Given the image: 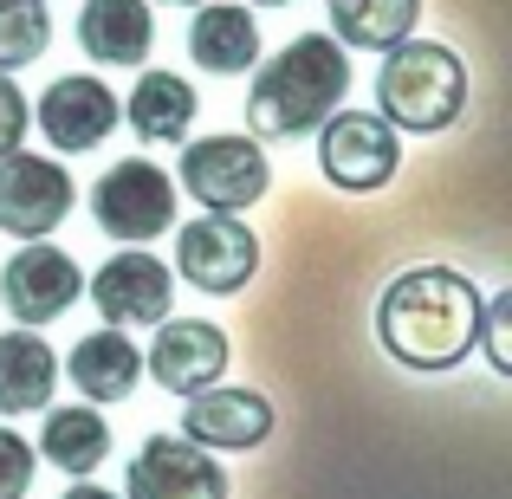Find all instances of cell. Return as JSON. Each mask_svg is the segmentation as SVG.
Here are the masks:
<instances>
[{
	"mask_svg": "<svg viewBox=\"0 0 512 499\" xmlns=\"http://www.w3.org/2000/svg\"><path fill=\"white\" fill-rule=\"evenodd\" d=\"M33 467H39L33 441L13 435V428H0V499H26V487H33Z\"/></svg>",
	"mask_w": 512,
	"mask_h": 499,
	"instance_id": "obj_24",
	"label": "cell"
},
{
	"mask_svg": "<svg viewBox=\"0 0 512 499\" xmlns=\"http://www.w3.org/2000/svg\"><path fill=\"white\" fill-rule=\"evenodd\" d=\"M474 344H487V363L500 376H512V299H506V292L480 305V337H474Z\"/></svg>",
	"mask_w": 512,
	"mask_h": 499,
	"instance_id": "obj_23",
	"label": "cell"
},
{
	"mask_svg": "<svg viewBox=\"0 0 512 499\" xmlns=\"http://www.w3.org/2000/svg\"><path fill=\"white\" fill-rule=\"evenodd\" d=\"M26 117H33V111H26L20 85H13V78L0 72V156H13V150L26 143Z\"/></svg>",
	"mask_w": 512,
	"mask_h": 499,
	"instance_id": "obj_25",
	"label": "cell"
},
{
	"mask_svg": "<svg viewBox=\"0 0 512 499\" xmlns=\"http://www.w3.org/2000/svg\"><path fill=\"white\" fill-rule=\"evenodd\" d=\"M33 454H46V467H59V474L85 480V474H98L104 454H111V428H104V415L91 409V402H78V409H52L46 435H39Z\"/></svg>",
	"mask_w": 512,
	"mask_h": 499,
	"instance_id": "obj_19",
	"label": "cell"
},
{
	"mask_svg": "<svg viewBox=\"0 0 512 499\" xmlns=\"http://www.w3.org/2000/svg\"><path fill=\"white\" fill-rule=\"evenodd\" d=\"M59 499H117V493H104V487H91V480H78V487H65Z\"/></svg>",
	"mask_w": 512,
	"mask_h": 499,
	"instance_id": "obj_26",
	"label": "cell"
},
{
	"mask_svg": "<svg viewBox=\"0 0 512 499\" xmlns=\"http://www.w3.org/2000/svg\"><path fill=\"white\" fill-rule=\"evenodd\" d=\"M182 188L201 201L208 214H240L273 188V169H266V150L253 137H201L182 150Z\"/></svg>",
	"mask_w": 512,
	"mask_h": 499,
	"instance_id": "obj_5",
	"label": "cell"
},
{
	"mask_svg": "<svg viewBox=\"0 0 512 499\" xmlns=\"http://www.w3.org/2000/svg\"><path fill=\"white\" fill-rule=\"evenodd\" d=\"M350 59L331 33H305L279 46L247 85V124L253 137H305L344 104Z\"/></svg>",
	"mask_w": 512,
	"mask_h": 499,
	"instance_id": "obj_2",
	"label": "cell"
},
{
	"mask_svg": "<svg viewBox=\"0 0 512 499\" xmlns=\"http://www.w3.org/2000/svg\"><path fill=\"white\" fill-rule=\"evenodd\" d=\"M85 299L98 305V318L111 331H130V325H163L169 305H175V273L156 253L143 247H124L117 260L98 266V279H85Z\"/></svg>",
	"mask_w": 512,
	"mask_h": 499,
	"instance_id": "obj_9",
	"label": "cell"
},
{
	"mask_svg": "<svg viewBox=\"0 0 512 499\" xmlns=\"http://www.w3.org/2000/svg\"><path fill=\"white\" fill-rule=\"evenodd\" d=\"M52 20H46V0H0V72H20L46 52Z\"/></svg>",
	"mask_w": 512,
	"mask_h": 499,
	"instance_id": "obj_22",
	"label": "cell"
},
{
	"mask_svg": "<svg viewBox=\"0 0 512 499\" xmlns=\"http://www.w3.org/2000/svg\"><path fill=\"white\" fill-rule=\"evenodd\" d=\"M376 104H383L389 130H448L467 111V65L454 59L435 39H402L396 52H383V72H376Z\"/></svg>",
	"mask_w": 512,
	"mask_h": 499,
	"instance_id": "obj_3",
	"label": "cell"
},
{
	"mask_svg": "<svg viewBox=\"0 0 512 499\" xmlns=\"http://www.w3.org/2000/svg\"><path fill=\"white\" fill-rule=\"evenodd\" d=\"M422 20V0H331V39L357 52H396Z\"/></svg>",
	"mask_w": 512,
	"mask_h": 499,
	"instance_id": "obj_21",
	"label": "cell"
},
{
	"mask_svg": "<svg viewBox=\"0 0 512 499\" xmlns=\"http://www.w3.org/2000/svg\"><path fill=\"white\" fill-rule=\"evenodd\" d=\"M59 383V357L39 331H0V415H39Z\"/></svg>",
	"mask_w": 512,
	"mask_h": 499,
	"instance_id": "obj_17",
	"label": "cell"
},
{
	"mask_svg": "<svg viewBox=\"0 0 512 499\" xmlns=\"http://www.w3.org/2000/svg\"><path fill=\"white\" fill-rule=\"evenodd\" d=\"M227 370V331L201 325V318H163L150 344V376L169 389V396H201L214 389Z\"/></svg>",
	"mask_w": 512,
	"mask_h": 499,
	"instance_id": "obj_14",
	"label": "cell"
},
{
	"mask_svg": "<svg viewBox=\"0 0 512 499\" xmlns=\"http://www.w3.org/2000/svg\"><path fill=\"white\" fill-rule=\"evenodd\" d=\"M480 286L454 266H409L376 299V337L402 370H454L480 337Z\"/></svg>",
	"mask_w": 512,
	"mask_h": 499,
	"instance_id": "obj_1",
	"label": "cell"
},
{
	"mask_svg": "<svg viewBox=\"0 0 512 499\" xmlns=\"http://www.w3.org/2000/svg\"><path fill=\"white\" fill-rule=\"evenodd\" d=\"M124 499H227V467L182 435H150L124 474Z\"/></svg>",
	"mask_w": 512,
	"mask_h": 499,
	"instance_id": "obj_11",
	"label": "cell"
},
{
	"mask_svg": "<svg viewBox=\"0 0 512 499\" xmlns=\"http://www.w3.org/2000/svg\"><path fill=\"white\" fill-rule=\"evenodd\" d=\"M117 117H124V111H117V91L98 85L91 72L59 78V85H46V98H39V130H46V143L65 150V156L98 150V143L111 137Z\"/></svg>",
	"mask_w": 512,
	"mask_h": 499,
	"instance_id": "obj_13",
	"label": "cell"
},
{
	"mask_svg": "<svg viewBox=\"0 0 512 499\" xmlns=\"http://www.w3.org/2000/svg\"><path fill=\"white\" fill-rule=\"evenodd\" d=\"M78 46L98 65H143L150 46H156L150 0H85V13H78Z\"/></svg>",
	"mask_w": 512,
	"mask_h": 499,
	"instance_id": "obj_15",
	"label": "cell"
},
{
	"mask_svg": "<svg viewBox=\"0 0 512 499\" xmlns=\"http://www.w3.org/2000/svg\"><path fill=\"white\" fill-rule=\"evenodd\" d=\"M163 7H208V0H163Z\"/></svg>",
	"mask_w": 512,
	"mask_h": 499,
	"instance_id": "obj_27",
	"label": "cell"
},
{
	"mask_svg": "<svg viewBox=\"0 0 512 499\" xmlns=\"http://www.w3.org/2000/svg\"><path fill=\"white\" fill-rule=\"evenodd\" d=\"M65 370H72V383H78V396H91V409H98V402H124L130 389L143 383V350L130 344L124 331H91V337H78L72 344V363H65Z\"/></svg>",
	"mask_w": 512,
	"mask_h": 499,
	"instance_id": "obj_16",
	"label": "cell"
},
{
	"mask_svg": "<svg viewBox=\"0 0 512 499\" xmlns=\"http://www.w3.org/2000/svg\"><path fill=\"white\" fill-rule=\"evenodd\" d=\"M175 273L195 292L234 299L260 273V240H253V227H240V214H195L175 234Z\"/></svg>",
	"mask_w": 512,
	"mask_h": 499,
	"instance_id": "obj_6",
	"label": "cell"
},
{
	"mask_svg": "<svg viewBox=\"0 0 512 499\" xmlns=\"http://www.w3.org/2000/svg\"><path fill=\"white\" fill-rule=\"evenodd\" d=\"M175 195L182 188L150 156H124V163H111L104 182L91 188V214H98V227L111 240H156L163 227H175Z\"/></svg>",
	"mask_w": 512,
	"mask_h": 499,
	"instance_id": "obj_7",
	"label": "cell"
},
{
	"mask_svg": "<svg viewBox=\"0 0 512 499\" xmlns=\"http://www.w3.org/2000/svg\"><path fill=\"white\" fill-rule=\"evenodd\" d=\"M182 441L195 448H227V454H253L266 435H273V402L260 389H201L182 409Z\"/></svg>",
	"mask_w": 512,
	"mask_h": 499,
	"instance_id": "obj_12",
	"label": "cell"
},
{
	"mask_svg": "<svg viewBox=\"0 0 512 499\" xmlns=\"http://www.w3.org/2000/svg\"><path fill=\"white\" fill-rule=\"evenodd\" d=\"M78 299H85L78 260L65 247H46V240H26L7 260V273H0V305L13 312L20 331H39V325H52V318H65Z\"/></svg>",
	"mask_w": 512,
	"mask_h": 499,
	"instance_id": "obj_8",
	"label": "cell"
},
{
	"mask_svg": "<svg viewBox=\"0 0 512 499\" xmlns=\"http://www.w3.org/2000/svg\"><path fill=\"white\" fill-rule=\"evenodd\" d=\"M253 7H286V0H253Z\"/></svg>",
	"mask_w": 512,
	"mask_h": 499,
	"instance_id": "obj_28",
	"label": "cell"
},
{
	"mask_svg": "<svg viewBox=\"0 0 512 499\" xmlns=\"http://www.w3.org/2000/svg\"><path fill=\"white\" fill-rule=\"evenodd\" d=\"M188 59L201 72H253V59H260L253 7H201L188 26Z\"/></svg>",
	"mask_w": 512,
	"mask_h": 499,
	"instance_id": "obj_18",
	"label": "cell"
},
{
	"mask_svg": "<svg viewBox=\"0 0 512 499\" xmlns=\"http://www.w3.org/2000/svg\"><path fill=\"white\" fill-rule=\"evenodd\" d=\"M72 175L33 150L0 156V234L13 240H46L72 214Z\"/></svg>",
	"mask_w": 512,
	"mask_h": 499,
	"instance_id": "obj_10",
	"label": "cell"
},
{
	"mask_svg": "<svg viewBox=\"0 0 512 499\" xmlns=\"http://www.w3.org/2000/svg\"><path fill=\"white\" fill-rule=\"evenodd\" d=\"M117 111L130 117V130L150 143H182L188 124H195V85L175 72H143L137 91H130V104H117Z\"/></svg>",
	"mask_w": 512,
	"mask_h": 499,
	"instance_id": "obj_20",
	"label": "cell"
},
{
	"mask_svg": "<svg viewBox=\"0 0 512 499\" xmlns=\"http://www.w3.org/2000/svg\"><path fill=\"white\" fill-rule=\"evenodd\" d=\"M318 130H325L318 137V169L344 195H376L402 169V137L376 111H331Z\"/></svg>",
	"mask_w": 512,
	"mask_h": 499,
	"instance_id": "obj_4",
	"label": "cell"
}]
</instances>
